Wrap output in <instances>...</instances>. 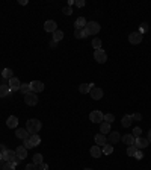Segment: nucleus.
Returning <instances> with one entry per match:
<instances>
[{
    "label": "nucleus",
    "mask_w": 151,
    "mask_h": 170,
    "mask_svg": "<svg viewBox=\"0 0 151 170\" xmlns=\"http://www.w3.org/2000/svg\"><path fill=\"white\" fill-rule=\"evenodd\" d=\"M20 5H27V0H20Z\"/></svg>",
    "instance_id": "8fccbe9b"
},
{
    "label": "nucleus",
    "mask_w": 151,
    "mask_h": 170,
    "mask_svg": "<svg viewBox=\"0 0 151 170\" xmlns=\"http://www.w3.org/2000/svg\"><path fill=\"white\" fill-rule=\"evenodd\" d=\"M89 94H91V97L94 99V100H100V99H103V90L101 88H98V87H94L91 91H89Z\"/></svg>",
    "instance_id": "1a4fd4ad"
},
{
    "label": "nucleus",
    "mask_w": 151,
    "mask_h": 170,
    "mask_svg": "<svg viewBox=\"0 0 151 170\" xmlns=\"http://www.w3.org/2000/svg\"><path fill=\"white\" fill-rule=\"evenodd\" d=\"M24 170H38V166H35V164L32 163V164H27V166L24 167Z\"/></svg>",
    "instance_id": "a19ab883"
},
{
    "label": "nucleus",
    "mask_w": 151,
    "mask_h": 170,
    "mask_svg": "<svg viewBox=\"0 0 151 170\" xmlns=\"http://www.w3.org/2000/svg\"><path fill=\"white\" fill-rule=\"evenodd\" d=\"M20 91H21L23 94L30 93V85H29V84H21V87H20Z\"/></svg>",
    "instance_id": "2f4dec72"
},
{
    "label": "nucleus",
    "mask_w": 151,
    "mask_h": 170,
    "mask_svg": "<svg viewBox=\"0 0 151 170\" xmlns=\"http://www.w3.org/2000/svg\"><path fill=\"white\" fill-rule=\"evenodd\" d=\"M15 153H17V158H20V160L27 158V149H26L24 146H18V147L15 149Z\"/></svg>",
    "instance_id": "4468645a"
},
{
    "label": "nucleus",
    "mask_w": 151,
    "mask_h": 170,
    "mask_svg": "<svg viewBox=\"0 0 151 170\" xmlns=\"http://www.w3.org/2000/svg\"><path fill=\"white\" fill-rule=\"evenodd\" d=\"M147 31H148V24H147V23H142V26H141V29H139V32H141V34L144 35V34H145Z\"/></svg>",
    "instance_id": "e433bc0d"
},
{
    "label": "nucleus",
    "mask_w": 151,
    "mask_h": 170,
    "mask_svg": "<svg viewBox=\"0 0 151 170\" xmlns=\"http://www.w3.org/2000/svg\"><path fill=\"white\" fill-rule=\"evenodd\" d=\"M15 135H17L18 138H21V140H24V138H29V137H27V129H21V128L15 129Z\"/></svg>",
    "instance_id": "a878e982"
},
{
    "label": "nucleus",
    "mask_w": 151,
    "mask_h": 170,
    "mask_svg": "<svg viewBox=\"0 0 151 170\" xmlns=\"http://www.w3.org/2000/svg\"><path fill=\"white\" fill-rule=\"evenodd\" d=\"M76 6H77V8H83V6H85V2H83V0H76Z\"/></svg>",
    "instance_id": "c03bdc74"
},
{
    "label": "nucleus",
    "mask_w": 151,
    "mask_h": 170,
    "mask_svg": "<svg viewBox=\"0 0 151 170\" xmlns=\"http://www.w3.org/2000/svg\"><path fill=\"white\" fill-rule=\"evenodd\" d=\"M132 119H133V120H142V114L135 113V114H132Z\"/></svg>",
    "instance_id": "ea45409f"
},
{
    "label": "nucleus",
    "mask_w": 151,
    "mask_h": 170,
    "mask_svg": "<svg viewBox=\"0 0 151 170\" xmlns=\"http://www.w3.org/2000/svg\"><path fill=\"white\" fill-rule=\"evenodd\" d=\"M141 134H142V129H141L139 126H138V128H135V129H133V137H135V138L141 137Z\"/></svg>",
    "instance_id": "c9c22d12"
},
{
    "label": "nucleus",
    "mask_w": 151,
    "mask_h": 170,
    "mask_svg": "<svg viewBox=\"0 0 151 170\" xmlns=\"http://www.w3.org/2000/svg\"><path fill=\"white\" fill-rule=\"evenodd\" d=\"M147 140H148V141H150V143H151V129H150V131H148V138H147Z\"/></svg>",
    "instance_id": "09e8293b"
},
{
    "label": "nucleus",
    "mask_w": 151,
    "mask_h": 170,
    "mask_svg": "<svg viewBox=\"0 0 151 170\" xmlns=\"http://www.w3.org/2000/svg\"><path fill=\"white\" fill-rule=\"evenodd\" d=\"M142 38H144V35H142L139 31H136V32H132V34L128 35V41L132 42V44H139V42L142 41Z\"/></svg>",
    "instance_id": "0eeeda50"
},
{
    "label": "nucleus",
    "mask_w": 151,
    "mask_h": 170,
    "mask_svg": "<svg viewBox=\"0 0 151 170\" xmlns=\"http://www.w3.org/2000/svg\"><path fill=\"white\" fill-rule=\"evenodd\" d=\"M23 146H24L26 149H32V147H33V144L30 143L29 138H24V140H23Z\"/></svg>",
    "instance_id": "f704fd0d"
},
{
    "label": "nucleus",
    "mask_w": 151,
    "mask_h": 170,
    "mask_svg": "<svg viewBox=\"0 0 151 170\" xmlns=\"http://www.w3.org/2000/svg\"><path fill=\"white\" fill-rule=\"evenodd\" d=\"M119 140H121V135H119V132H116V131H111V134H109V137H107V141H109V144H116Z\"/></svg>",
    "instance_id": "ddd939ff"
},
{
    "label": "nucleus",
    "mask_w": 151,
    "mask_h": 170,
    "mask_svg": "<svg viewBox=\"0 0 151 170\" xmlns=\"http://www.w3.org/2000/svg\"><path fill=\"white\" fill-rule=\"evenodd\" d=\"M74 3H76L74 0H68V6H71V5H74Z\"/></svg>",
    "instance_id": "3c124183"
},
{
    "label": "nucleus",
    "mask_w": 151,
    "mask_h": 170,
    "mask_svg": "<svg viewBox=\"0 0 151 170\" xmlns=\"http://www.w3.org/2000/svg\"><path fill=\"white\" fill-rule=\"evenodd\" d=\"M62 38H64V32H62V31L58 29L56 32H53V38H51V40H54V41L58 42V41H61Z\"/></svg>",
    "instance_id": "cd10ccee"
},
{
    "label": "nucleus",
    "mask_w": 151,
    "mask_h": 170,
    "mask_svg": "<svg viewBox=\"0 0 151 170\" xmlns=\"http://www.w3.org/2000/svg\"><path fill=\"white\" fill-rule=\"evenodd\" d=\"M121 140H122V143H124V144H127V146H133L136 138L133 137V134H125L124 137H121Z\"/></svg>",
    "instance_id": "dca6fc26"
},
{
    "label": "nucleus",
    "mask_w": 151,
    "mask_h": 170,
    "mask_svg": "<svg viewBox=\"0 0 151 170\" xmlns=\"http://www.w3.org/2000/svg\"><path fill=\"white\" fill-rule=\"evenodd\" d=\"M50 46H51V47H56V46H58V42L54 41V40H51V41H50Z\"/></svg>",
    "instance_id": "de8ad7c7"
},
{
    "label": "nucleus",
    "mask_w": 151,
    "mask_h": 170,
    "mask_svg": "<svg viewBox=\"0 0 151 170\" xmlns=\"http://www.w3.org/2000/svg\"><path fill=\"white\" fill-rule=\"evenodd\" d=\"M41 128H42V123L38 119H30L26 122V129L29 134H38L41 131Z\"/></svg>",
    "instance_id": "f257e3e1"
},
{
    "label": "nucleus",
    "mask_w": 151,
    "mask_h": 170,
    "mask_svg": "<svg viewBox=\"0 0 151 170\" xmlns=\"http://www.w3.org/2000/svg\"><path fill=\"white\" fill-rule=\"evenodd\" d=\"M29 140H30V143L33 144V147H37V146H39V143H41V137H39L38 134H30Z\"/></svg>",
    "instance_id": "b1692460"
},
{
    "label": "nucleus",
    "mask_w": 151,
    "mask_h": 170,
    "mask_svg": "<svg viewBox=\"0 0 151 170\" xmlns=\"http://www.w3.org/2000/svg\"><path fill=\"white\" fill-rule=\"evenodd\" d=\"M74 37L77 38V40H83V38H86V37H88V32H86L85 29H76Z\"/></svg>",
    "instance_id": "5701e85b"
},
{
    "label": "nucleus",
    "mask_w": 151,
    "mask_h": 170,
    "mask_svg": "<svg viewBox=\"0 0 151 170\" xmlns=\"http://www.w3.org/2000/svg\"><path fill=\"white\" fill-rule=\"evenodd\" d=\"M135 158H136V160H142V158H144L142 150H139V149H138V150H136V153H135Z\"/></svg>",
    "instance_id": "58836bf2"
},
{
    "label": "nucleus",
    "mask_w": 151,
    "mask_h": 170,
    "mask_svg": "<svg viewBox=\"0 0 151 170\" xmlns=\"http://www.w3.org/2000/svg\"><path fill=\"white\" fill-rule=\"evenodd\" d=\"M8 85H9V88H11V91H17V90H20V87H21V82H20V79L18 78H11L9 79V82H8Z\"/></svg>",
    "instance_id": "f8f14e48"
},
{
    "label": "nucleus",
    "mask_w": 151,
    "mask_h": 170,
    "mask_svg": "<svg viewBox=\"0 0 151 170\" xmlns=\"http://www.w3.org/2000/svg\"><path fill=\"white\" fill-rule=\"evenodd\" d=\"M85 31L88 32V35H97L100 34V24L97 21H88L85 26Z\"/></svg>",
    "instance_id": "f03ea898"
},
{
    "label": "nucleus",
    "mask_w": 151,
    "mask_h": 170,
    "mask_svg": "<svg viewBox=\"0 0 151 170\" xmlns=\"http://www.w3.org/2000/svg\"><path fill=\"white\" fill-rule=\"evenodd\" d=\"M6 152V147H5V144H0V155H3Z\"/></svg>",
    "instance_id": "49530a36"
},
{
    "label": "nucleus",
    "mask_w": 151,
    "mask_h": 170,
    "mask_svg": "<svg viewBox=\"0 0 151 170\" xmlns=\"http://www.w3.org/2000/svg\"><path fill=\"white\" fill-rule=\"evenodd\" d=\"M94 59L97 62H100V64H104L107 61V55H106V52L103 49H98V50L94 52Z\"/></svg>",
    "instance_id": "20e7f679"
},
{
    "label": "nucleus",
    "mask_w": 151,
    "mask_h": 170,
    "mask_svg": "<svg viewBox=\"0 0 151 170\" xmlns=\"http://www.w3.org/2000/svg\"><path fill=\"white\" fill-rule=\"evenodd\" d=\"M24 102H26V105H29V106H35L38 103V96L35 93H27V94H24Z\"/></svg>",
    "instance_id": "39448f33"
},
{
    "label": "nucleus",
    "mask_w": 151,
    "mask_h": 170,
    "mask_svg": "<svg viewBox=\"0 0 151 170\" xmlns=\"http://www.w3.org/2000/svg\"><path fill=\"white\" fill-rule=\"evenodd\" d=\"M95 144L97 146H104V144H107V137L106 135H103V134H97L95 135Z\"/></svg>",
    "instance_id": "2eb2a0df"
},
{
    "label": "nucleus",
    "mask_w": 151,
    "mask_h": 170,
    "mask_svg": "<svg viewBox=\"0 0 151 170\" xmlns=\"http://www.w3.org/2000/svg\"><path fill=\"white\" fill-rule=\"evenodd\" d=\"M29 85H30V91L35 93V94H37V93H41V91L44 90V84H42L41 81H32Z\"/></svg>",
    "instance_id": "9d476101"
},
{
    "label": "nucleus",
    "mask_w": 151,
    "mask_h": 170,
    "mask_svg": "<svg viewBox=\"0 0 151 170\" xmlns=\"http://www.w3.org/2000/svg\"><path fill=\"white\" fill-rule=\"evenodd\" d=\"M38 170H48V166H47L45 163H41V164L38 166Z\"/></svg>",
    "instance_id": "37998d69"
},
{
    "label": "nucleus",
    "mask_w": 151,
    "mask_h": 170,
    "mask_svg": "<svg viewBox=\"0 0 151 170\" xmlns=\"http://www.w3.org/2000/svg\"><path fill=\"white\" fill-rule=\"evenodd\" d=\"M64 14H65V15H71V14H73L71 6H65V8H64Z\"/></svg>",
    "instance_id": "4c0bfd02"
},
{
    "label": "nucleus",
    "mask_w": 151,
    "mask_h": 170,
    "mask_svg": "<svg viewBox=\"0 0 151 170\" xmlns=\"http://www.w3.org/2000/svg\"><path fill=\"white\" fill-rule=\"evenodd\" d=\"M112 152H113L112 144H104V146H103V153H104V155H111Z\"/></svg>",
    "instance_id": "c85d7f7f"
},
{
    "label": "nucleus",
    "mask_w": 151,
    "mask_h": 170,
    "mask_svg": "<svg viewBox=\"0 0 151 170\" xmlns=\"http://www.w3.org/2000/svg\"><path fill=\"white\" fill-rule=\"evenodd\" d=\"M14 169H15V167L12 166V163H6L5 167H3V170H14Z\"/></svg>",
    "instance_id": "79ce46f5"
},
{
    "label": "nucleus",
    "mask_w": 151,
    "mask_h": 170,
    "mask_svg": "<svg viewBox=\"0 0 151 170\" xmlns=\"http://www.w3.org/2000/svg\"><path fill=\"white\" fill-rule=\"evenodd\" d=\"M100 134H103V135H106V134H111V123H106V122H103V123H100Z\"/></svg>",
    "instance_id": "4be33fe9"
},
{
    "label": "nucleus",
    "mask_w": 151,
    "mask_h": 170,
    "mask_svg": "<svg viewBox=\"0 0 151 170\" xmlns=\"http://www.w3.org/2000/svg\"><path fill=\"white\" fill-rule=\"evenodd\" d=\"M92 88H94V84H80L79 85V91H80L82 94H88Z\"/></svg>",
    "instance_id": "a211bd4d"
},
{
    "label": "nucleus",
    "mask_w": 151,
    "mask_h": 170,
    "mask_svg": "<svg viewBox=\"0 0 151 170\" xmlns=\"http://www.w3.org/2000/svg\"><path fill=\"white\" fill-rule=\"evenodd\" d=\"M44 29L47 31V32H56L58 31V24H56V21L54 20H47L45 23H44Z\"/></svg>",
    "instance_id": "9b49d317"
},
{
    "label": "nucleus",
    "mask_w": 151,
    "mask_h": 170,
    "mask_svg": "<svg viewBox=\"0 0 151 170\" xmlns=\"http://www.w3.org/2000/svg\"><path fill=\"white\" fill-rule=\"evenodd\" d=\"M86 23H88V21H86V18H85V17H79V18L76 20V23H74L76 29H85Z\"/></svg>",
    "instance_id": "aec40b11"
},
{
    "label": "nucleus",
    "mask_w": 151,
    "mask_h": 170,
    "mask_svg": "<svg viewBox=\"0 0 151 170\" xmlns=\"http://www.w3.org/2000/svg\"><path fill=\"white\" fill-rule=\"evenodd\" d=\"M41 163H42V155H41V153H35V155H33V164H35V166H39Z\"/></svg>",
    "instance_id": "7c9ffc66"
},
{
    "label": "nucleus",
    "mask_w": 151,
    "mask_h": 170,
    "mask_svg": "<svg viewBox=\"0 0 151 170\" xmlns=\"http://www.w3.org/2000/svg\"><path fill=\"white\" fill-rule=\"evenodd\" d=\"M9 93H11V88H9V85H8V84L0 85V97H6Z\"/></svg>",
    "instance_id": "393cba45"
},
{
    "label": "nucleus",
    "mask_w": 151,
    "mask_h": 170,
    "mask_svg": "<svg viewBox=\"0 0 151 170\" xmlns=\"http://www.w3.org/2000/svg\"><path fill=\"white\" fill-rule=\"evenodd\" d=\"M89 152H91V157H92V158H100L101 153H103V150L100 149V146H92Z\"/></svg>",
    "instance_id": "6ab92c4d"
},
{
    "label": "nucleus",
    "mask_w": 151,
    "mask_h": 170,
    "mask_svg": "<svg viewBox=\"0 0 151 170\" xmlns=\"http://www.w3.org/2000/svg\"><path fill=\"white\" fill-rule=\"evenodd\" d=\"M101 44H103V42H101V40H100V38H94V40H92V47H94L95 50L101 49Z\"/></svg>",
    "instance_id": "c756f323"
},
{
    "label": "nucleus",
    "mask_w": 151,
    "mask_h": 170,
    "mask_svg": "<svg viewBox=\"0 0 151 170\" xmlns=\"http://www.w3.org/2000/svg\"><path fill=\"white\" fill-rule=\"evenodd\" d=\"M148 144H150V141L147 140V138H144V137H138L136 140H135V147L136 149H139V150H142V149H145V147H148Z\"/></svg>",
    "instance_id": "423d86ee"
},
{
    "label": "nucleus",
    "mask_w": 151,
    "mask_h": 170,
    "mask_svg": "<svg viewBox=\"0 0 151 170\" xmlns=\"http://www.w3.org/2000/svg\"><path fill=\"white\" fill-rule=\"evenodd\" d=\"M132 122H133V119H132V116L130 114H125V116H122V120H121V125L124 128H128L132 125Z\"/></svg>",
    "instance_id": "412c9836"
},
{
    "label": "nucleus",
    "mask_w": 151,
    "mask_h": 170,
    "mask_svg": "<svg viewBox=\"0 0 151 170\" xmlns=\"http://www.w3.org/2000/svg\"><path fill=\"white\" fill-rule=\"evenodd\" d=\"M103 122H106V123H113V122H115V116L111 114V113H109V114H104V120H103Z\"/></svg>",
    "instance_id": "473e14b6"
},
{
    "label": "nucleus",
    "mask_w": 151,
    "mask_h": 170,
    "mask_svg": "<svg viewBox=\"0 0 151 170\" xmlns=\"http://www.w3.org/2000/svg\"><path fill=\"white\" fill-rule=\"evenodd\" d=\"M6 126L11 128V129H15V128L18 126V119L15 116H9L8 120H6Z\"/></svg>",
    "instance_id": "f3484780"
},
{
    "label": "nucleus",
    "mask_w": 151,
    "mask_h": 170,
    "mask_svg": "<svg viewBox=\"0 0 151 170\" xmlns=\"http://www.w3.org/2000/svg\"><path fill=\"white\" fill-rule=\"evenodd\" d=\"M89 120L92 123H103L104 120V114L100 111V109H94L91 114H89Z\"/></svg>",
    "instance_id": "7ed1b4c3"
},
{
    "label": "nucleus",
    "mask_w": 151,
    "mask_h": 170,
    "mask_svg": "<svg viewBox=\"0 0 151 170\" xmlns=\"http://www.w3.org/2000/svg\"><path fill=\"white\" fill-rule=\"evenodd\" d=\"M2 76H3V79H11V78H14V72L11 68H3Z\"/></svg>",
    "instance_id": "bb28decb"
},
{
    "label": "nucleus",
    "mask_w": 151,
    "mask_h": 170,
    "mask_svg": "<svg viewBox=\"0 0 151 170\" xmlns=\"http://www.w3.org/2000/svg\"><path fill=\"white\" fill-rule=\"evenodd\" d=\"M83 170H92V169H83Z\"/></svg>",
    "instance_id": "603ef678"
},
{
    "label": "nucleus",
    "mask_w": 151,
    "mask_h": 170,
    "mask_svg": "<svg viewBox=\"0 0 151 170\" xmlns=\"http://www.w3.org/2000/svg\"><path fill=\"white\" fill-rule=\"evenodd\" d=\"M5 164H6V161L0 157V170H3V167H5Z\"/></svg>",
    "instance_id": "a18cd8bd"
},
{
    "label": "nucleus",
    "mask_w": 151,
    "mask_h": 170,
    "mask_svg": "<svg viewBox=\"0 0 151 170\" xmlns=\"http://www.w3.org/2000/svg\"><path fill=\"white\" fill-rule=\"evenodd\" d=\"M136 150H138V149H136L135 146H128V147H127V155H128V157H135Z\"/></svg>",
    "instance_id": "72a5a7b5"
},
{
    "label": "nucleus",
    "mask_w": 151,
    "mask_h": 170,
    "mask_svg": "<svg viewBox=\"0 0 151 170\" xmlns=\"http://www.w3.org/2000/svg\"><path fill=\"white\" fill-rule=\"evenodd\" d=\"M6 163H12L15 158H17V153H15V150H11V149H6V152L3 153V155H0Z\"/></svg>",
    "instance_id": "6e6552de"
}]
</instances>
